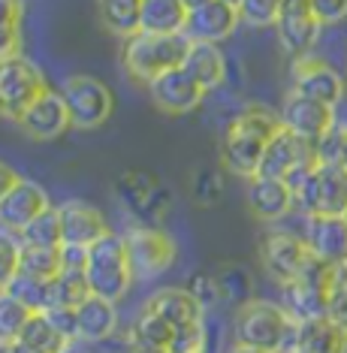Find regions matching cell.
I'll return each instance as SVG.
<instances>
[{
	"label": "cell",
	"mask_w": 347,
	"mask_h": 353,
	"mask_svg": "<svg viewBox=\"0 0 347 353\" xmlns=\"http://www.w3.org/2000/svg\"><path fill=\"white\" fill-rule=\"evenodd\" d=\"M19 239H21V245H30V248H61L63 236H61L58 208L52 205V208H46L43 214H37V218L19 232Z\"/></svg>",
	"instance_id": "obj_32"
},
{
	"label": "cell",
	"mask_w": 347,
	"mask_h": 353,
	"mask_svg": "<svg viewBox=\"0 0 347 353\" xmlns=\"http://www.w3.org/2000/svg\"><path fill=\"white\" fill-rule=\"evenodd\" d=\"M21 28V3L19 0H0V30Z\"/></svg>",
	"instance_id": "obj_49"
},
{
	"label": "cell",
	"mask_w": 347,
	"mask_h": 353,
	"mask_svg": "<svg viewBox=\"0 0 347 353\" xmlns=\"http://www.w3.org/2000/svg\"><path fill=\"white\" fill-rule=\"evenodd\" d=\"M76 320H79V341L97 344V341H106L115 335L118 308H115V302H109V299L88 296V299L76 308Z\"/></svg>",
	"instance_id": "obj_23"
},
{
	"label": "cell",
	"mask_w": 347,
	"mask_h": 353,
	"mask_svg": "<svg viewBox=\"0 0 347 353\" xmlns=\"http://www.w3.org/2000/svg\"><path fill=\"white\" fill-rule=\"evenodd\" d=\"M299 353H347V332L329 317L296 323V347Z\"/></svg>",
	"instance_id": "obj_24"
},
{
	"label": "cell",
	"mask_w": 347,
	"mask_h": 353,
	"mask_svg": "<svg viewBox=\"0 0 347 353\" xmlns=\"http://www.w3.org/2000/svg\"><path fill=\"white\" fill-rule=\"evenodd\" d=\"M46 208H52L46 190L39 188L37 181L21 179L12 190H6V194L0 196V227L19 236V232L28 227L37 214H43Z\"/></svg>",
	"instance_id": "obj_16"
},
{
	"label": "cell",
	"mask_w": 347,
	"mask_h": 353,
	"mask_svg": "<svg viewBox=\"0 0 347 353\" xmlns=\"http://www.w3.org/2000/svg\"><path fill=\"white\" fill-rule=\"evenodd\" d=\"M19 260H21V239L0 227V290L19 275Z\"/></svg>",
	"instance_id": "obj_38"
},
{
	"label": "cell",
	"mask_w": 347,
	"mask_h": 353,
	"mask_svg": "<svg viewBox=\"0 0 347 353\" xmlns=\"http://www.w3.org/2000/svg\"><path fill=\"white\" fill-rule=\"evenodd\" d=\"M314 154H317V163L344 166L347 170V121H335L329 127L324 139L314 142Z\"/></svg>",
	"instance_id": "obj_33"
},
{
	"label": "cell",
	"mask_w": 347,
	"mask_h": 353,
	"mask_svg": "<svg viewBox=\"0 0 347 353\" xmlns=\"http://www.w3.org/2000/svg\"><path fill=\"white\" fill-rule=\"evenodd\" d=\"M260 260H263V269L269 272L278 284H290V281H299L305 272L314 266L317 256L311 254L305 236H293V232H284V230H272L263 236L260 242Z\"/></svg>",
	"instance_id": "obj_9"
},
{
	"label": "cell",
	"mask_w": 347,
	"mask_h": 353,
	"mask_svg": "<svg viewBox=\"0 0 347 353\" xmlns=\"http://www.w3.org/2000/svg\"><path fill=\"white\" fill-rule=\"evenodd\" d=\"M115 190L121 196L124 208L139 218L145 227H157V221L166 218L169 205H172V196H169L166 184L155 179L151 172H124L115 181Z\"/></svg>",
	"instance_id": "obj_10"
},
{
	"label": "cell",
	"mask_w": 347,
	"mask_h": 353,
	"mask_svg": "<svg viewBox=\"0 0 347 353\" xmlns=\"http://www.w3.org/2000/svg\"><path fill=\"white\" fill-rule=\"evenodd\" d=\"M19 272L39 281H52L63 272L61 263V248H30L21 245V260H19Z\"/></svg>",
	"instance_id": "obj_31"
},
{
	"label": "cell",
	"mask_w": 347,
	"mask_h": 353,
	"mask_svg": "<svg viewBox=\"0 0 347 353\" xmlns=\"http://www.w3.org/2000/svg\"><path fill=\"white\" fill-rule=\"evenodd\" d=\"M3 290L10 296H15V299L30 311H46L48 308V281H39V278H30V275H21L19 272Z\"/></svg>",
	"instance_id": "obj_35"
},
{
	"label": "cell",
	"mask_w": 347,
	"mask_h": 353,
	"mask_svg": "<svg viewBox=\"0 0 347 353\" xmlns=\"http://www.w3.org/2000/svg\"><path fill=\"white\" fill-rule=\"evenodd\" d=\"M239 10L224 0H208L206 6L188 12V25H184V37L190 43H224L239 25Z\"/></svg>",
	"instance_id": "obj_19"
},
{
	"label": "cell",
	"mask_w": 347,
	"mask_h": 353,
	"mask_svg": "<svg viewBox=\"0 0 347 353\" xmlns=\"http://www.w3.org/2000/svg\"><path fill=\"white\" fill-rule=\"evenodd\" d=\"M320 21L314 12H305V15H278L275 21V30H278V39L281 46L293 54V58H302V54H311L314 43L320 37Z\"/></svg>",
	"instance_id": "obj_26"
},
{
	"label": "cell",
	"mask_w": 347,
	"mask_h": 353,
	"mask_svg": "<svg viewBox=\"0 0 347 353\" xmlns=\"http://www.w3.org/2000/svg\"><path fill=\"white\" fill-rule=\"evenodd\" d=\"M19 127L24 136H30V139L37 142H52L58 139V136L67 130L70 124V112H67V103H63V97L58 91H48L39 97L34 106H30L24 115L19 118Z\"/></svg>",
	"instance_id": "obj_18"
},
{
	"label": "cell",
	"mask_w": 347,
	"mask_h": 353,
	"mask_svg": "<svg viewBox=\"0 0 347 353\" xmlns=\"http://www.w3.org/2000/svg\"><path fill=\"white\" fill-rule=\"evenodd\" d=\"M281 115L266 106H248L227 124L221 136V166L239 179H254L260 172L263 151L281 130Z\"/></svg>",
	"instance_id": "obj_1"
},
{
	"label": "cell",
	"mask_w": 347,
	"mask_h": 353,
	"mask_svg": "<svg viewBox=\"0 0 347 353\" xmlns=\"http://www.w3.org/2000/svg\"><path fill=\"white\" fill-rule=\"evenodd\" d=\"M217 278V287H221V299L227 302H251V293H254V281H251V272L241 269V266H224L221 272H215Z\"/></svg>",
	"instance_id": "obj_34"
},
{
	"label": "cell",
	"mask_w": 347,
	"mask_h": 353,
	"mask_svg": "<svg viewBox=\"0 0 347 353\" xmlns=\"http://www.w3.org/2000/svg\"><path fill=\"white\" fill-rule=\"evenodd\" d=\"M145 308L155 311L157 317H163L172 329L193 326L203 320V305L193 299V293L188 287H163L145 302Z\"/></svg>",
	"instance_id": "obj_22"
},
{
	"label": "cell",
	"mask_w": 347,
	"mask_h": 353,
	"mask_svg": "<svg viewBox=\"0 0 347 353\" xmlns=\"http://www.w3.org/2000/svg\"><path fill=\"white\" fill-rule=\"evenodd\" d=\"M281 0H241L239 19L251 28H275Z\"/></svg>",
	"instance_id": "obj_39"
},
{
	"label": "cell",
	"mask_w": 347,
	"mask_h": 353,
	"mask_svg": "<svg viewBox=\"0 0 347 353\" xmlns=\"http://www.w3.org/2000/svg\"><path fill=\"white\" fill-rule=\"evenodd\" d=\"M311 160H317L314 154V145L308 142H302L296 133H290L287 127H281V130L269 139V145L263 151V160H260V172L263 179H281L287 181L290 175H293L299 166L311 163Z\"/></svg>",
	"instance_id": "obj_14"
},
{
	"label": "cell",
	"mask_w": 347,
	"mask_h": 353,
	"mask_svg": "<svg viewBox=\"0 0 347 353\" xmlns=\"http://www.w3.org/2000/svg\"><path fill=\"white\" fill-rule=\"evenodd\" d=\"M305 242L317 260L329 266L347 263V221L344 214H308L305 221Z\"/></svg>",
	"instance_id": "obj_15"
},
{
	"label": "cell",
	"mask_w": 347,
	"mask_h": 353,
	"mask_svg": "<svg viewBox=\"0 0 347 353\" xmlns=\"http://www.w3.org/2000/svg\"><path fill=\"white\" fill-rule=\"evenodd\" d=\"M148 94L155 100V106L166 115H188L203 103L206 97V88L193 79L188 70H169V73L157 76L155 82L148 85Z\"/></svg>",
	"instance_id": "obj_13"
},
{
	"label": "cell",
	"mask_w": 347,
	"mask_h": 353,
	"mask_svg": "<svg viewBox=\"0 0 347 353\" xmlns=\"http://www.w3.org/2000/svg\"><path fill=\"white\" fill-rule=\"evenodd\" d=\"M124 245H127V256H130L133 278L139 281L163 275L175 263V256H179L175 239L169 232H163L160 227H145V223L124 232Z\"/></svg>",
	"instance_id": "obj_8"
},
{
	"label": "cell",
	"mask_w": 347,
	"mask_h": 353,
	"mask_svg": "<svg viewBox=\"0 0 347 353\" xmlns=\"http://www.w3.org/2000/svg\"><path fill=\"white\" fill-rule=\"evenodd\" d=\"M121 353H169L166 347H157V344L139 339L136 332H127L124 335V344H121Z\"/></svg>",
	"instance_id": "obj_48"
},
{
	"label": "cell",
	"mask_w": 347,
	"mask_h": 353,
	"mask_svg": "<svg viewBox=\"0 0 347 353\" xmlns=\"http://www.w3.org/2000/svg\"><path fill=\"white\" fill-rule=\"evenodd\" d=\"M230 353H272V350H257V347H245V344H236Z\"/></svg>",
	"instance_id": "obj_53"
},
{
	"label": "cell",
	"mask_w": 347,
	"mask_h": 353,
	"mask_svg": "<svg viewBox=\"0 0 347 353\" xmlns=\"http://www.w3.org/2000/svg\"><path fill=\"white\" fill-rule=\"evenodd\" d=\"M61 263H63V272H85V266H88V248L61 245Z\"/></svg>",
	"instance_id": "obj_46"
},
{
	"label": "cell",
	"mask_w": 347,
	"mask_h": 353,
	"mask_svg": "<svg viewBox=\"0 0 347 353\" xmlns=\"http://www.w3.org/2000/svg\"><path fill=\"white\" fill-rule=\"evenodd\" d=\"M224 3H230V6H236V10H239V6H241V0H224Z\"/></svg>",
	"instance_id": "obj_56"
},
{
	"label": "cell",
	"mask_w": 347,
	"mask_h": 353,
	"mask_svg": "<svg viewBox=\"0 0 347 353\" xmlns=\"http://www.w3.org/2000/svg\"><path fill=\"white\" fill-rule=\"evenodd\" d=\"M85 278H88V287H91V296H100V299H109V302L124 299L130 284L136 281L130 269V256H127L124 236L106 232V236L97 239L88 248Z\"/></svg>",
	"instance_id": "obj_4"
},
{
	"label": "cell",
	"mask_w": 347,
	"mask_h": 353,
	"mask_svg": "<svg viewBox=\"0 0 347 353\" xmlns=\"http://www.w3.org/2000/svg\"><path fill=\"white\" fill-rule=\"evenodd\" d=\"M0 353H12V341H0Z\"/></svg>",
	"instance_id": "obj_55"
},
{
	"label": "cell",
	"mask_w": 347,
	"mask_h": 353,
	"mask_svg": "<svg viewBox=\"0 0 347 353\" xmlns=\"http://www.w3.org/2000/svg\"><path fill=\"white\" fill-rule=\"evenodd\" d=\"M188 6L181 0H142V34H184Z\"/></svg>",
	"instance_id": "obj_27"
},
{
	"label": "cell",
	"mask_w": 347,
	"mask_h": 353,
	"mask_svg": "<svg viewBox=\"0 0 347 353\" xmlns=\"http://www.w3.org/2000/svg\"><path fill=\"white\" fill-rule=\"evenodd\" d=\"M58 214H61L63 245L91 248L97 239H103L106 232H112L100 208L91 205V203H82V199H67V203H61Z\"/></svg>",
	"instance_id": "obj_17"
},
{
	"label": "cell",
	"mask_w": 347,
	"mask_h": 353,
	"mask_svg": "<svg viewBox=\"0 0 347 353\" xmlns=\"http://www.w3.org/2000/svg\"><path fill=\"white\" fill-rule=\"evenodd\" d=\"M21 52V28H3L0 30V61L19 58Z\"/></svg>",
	"instance_id": "obj_47"
},
{
	"label": "cell",
	"mask_w": 347,
	"mask_h": 353,
	"mask_svg": "<svg viewBox=\"0 0 347 353\" xmlns=\"http://www.w3.org/2000/svg\"><path fill=\"white\" fill-rule=\"evenodd\" d=\"M130 332H136V335H139V339L151 341V344H157V347H166V350H169V344H172V335H175V329L169 326L163 317H157L155 311L142 308V314L133 320Z\"/></svg>",
	"instance_id": "obj_37"
},
{
	"label": "cell",
	"mask_w": 347,
	"mask_h": 353,
	"mask_svg": "<svg viewBox=\"0 0 347 353\" xmlns=\"http://www.w3.org/2000/svg\"><path fill=\"white\" fill-rule=\"evenodd\" d=\"M188 290L193 293V299L203 305V311L212 308L215 302H221V287H217V278L208 275V272H199V275H193L190 284H188Z\"/></svg>",
	"instance_id": "obj_42"
},
{
	"label": "cell",
	"mask_w": 347,
	"mask_h": 353,
	"mask_svg": "<svg viewBox=\"0 0 347 353\" xmlns=\"http://www.w3.org/2000/svg\"><path fill=\"white\" fill-rule=\"evenodd\" d=\"M293 91L335 109L344 97V79L333 63H326L324 58L302 54V58L293 61Z\"/></svg>",
	"instance_id": "obj_11"
},
{
	"label": "cell",
	"mask_w": 347,
	"mask_h": 353,
	"mask_svg": "<svg viewBox=\"0 0 347 353\" xmlns=\"http://www.w3.org/2000/svg\"><path fill=\"white\" fill-rule=\"evenodd\" d=\"M224 194V179L217 170H199L190 179V196L199 205H215Z\"/></svg>",
	"instance_id": "obj_40"
},
{
	"label": "cell",
	"mask_w": 347,
	"mask_h": 353,
	"mask_svg": "<svg viewBox=\"0 0 347 353\" xmlns=\"http://www.w3.org/2000/svg\"><path fill=\"white\" fill-rule=\"evenodd\" d=\"M190 39L184 34H133L121 46V63L133 82L151 85L157 76L179 70L188 58Z\"/></svg>",
	"instance_id": "obj_3"
},
{
	"label": "cell",
	"mask_w": 347,
	"mask_h": 353,
	"mask_svg": "<svg viewBox=\"0 0 347 353\" xmlns=\"http://www.w3.org/2000/svg\"><path fill=\"white\" fill-rule=\"evenodd\" d=\"M326 317L338 323L347 332V284L344 287H335L333 293H329V308H326Z\"/></svg>",
	"instance_id": "obj_45"
},
{
	"label": "cell",
	"mask_w": 347,
	"mask_h": 353,
	"mask_svg": "<svg viewBox=\"0 0 347 353\" xmlns=\"http://www.w3.org/2000/svg\"><path fill=\"white\" fill-rule=\"evenodd\" d=\"M296 205L305 214H344L347 212V170L317 163L293 190Z\"/></svg>",
	"instance_id": "obj_6"
},
{
	"label": "cell",
	"mask_w": 347,
	"mask_h": 353,
	"mask_svg": "<svg viewBox=\"0 0 347 353\" xmlns=\"http://www.w3.org/2000/svg\"><path fill=\"white\" fill-rule=\"evenodd\" d=\"M97 10H100V21L115 37L127 39V37L139 34V28H142V0H97Z\"/></svg>",
	"instance_id": "obj_28"
},
{
	"label": "cell",
	"mask_w": 347,
	"mask_h": 353,
	"mask_svg": "<svg viewBox=\"0 0 347 353\" xmlns=\"http://www.w3.org/2000/svg\"><path fill=\"white\" fill-rule=\"evenodd\" d=\"M61 353H91V350L85 347V341H70V344H67V347H63Z\"/></svg>",
	"instance_id": "obj_51"
},
{
	"label": "cell",
	"mask_w": 347,
	"mask_h": 353,
	"mask_svg": "<svg viewBox=\"0 0 347 353\" xmlns=\"http://www.w3.org/2000/svg\"><path fill=\"white\" fill-rule=\"evenodd\" d=\"M88 296L91 287L85 272H61L58 278L48 281V308H79Z\"/></svg>",
	"instance_id": "obj_29"
},
{
	"label": "cell",
	"mask_w": 347,
	"mask_h": 353,
	"mask_svg": "<svg viewBox=\"0 0 347 353\" xmlns=\"http://www.w3.org/2000/svg\"><path fill=\"white\" fill-rule=\"evenodd\" d=\"M19 181H21V175L15 172L12 166H6L3 160H0V196H3L6 190H12V188H15V184H19Z\"/></svg>",
	"instance_id": "obj_50"
},
{
	"label": "cell",
	"mask_w": 347,
	"mask_h": 353,
	"mask_svg": "<svg viewBox=\"0 0 347 353\" xmlns=\"http://www.w3.org/2000/svg\"><path fill=\"white\" fill-rule=\"evenodd\" d=\"M248 208L257 221H281L293 212L296 196L290 190L287 181L281 179H263V175H254L248 179Z\"/></svg>",
	"instance_id": "obj_20"
},
{
	"label": "cell",
	"mask_w": 347,
	"mask_h": 353,
	"mask_svg": "<svg viewBox=\"0 0 347 353\" xmlns=\"http://www.w3.org/2000/svg\"><path fill=\"white\" fill-rule=\"evenodd\" d=\"M293 353H299V350H293Z\"/></svg>",
	"instance_id": "obj_58"
},
{
	"label": "cell",
	"mask_w": 347,
	"mask_h": 353,
	"mask_svg": "<svg viewBox=\"0 0 347 353\" xmlns=\"http://www.w3.org/2000/svg\"><path fill=\"white\" fill-rule=\"evenodd\" d=\"M169 353H208V335H206V323L193 326H181L175 329L172 344H169Z\"/></svg>",
	"instance_id": "obj_41"
},
{
	"label": "cell",
	"mask_w": 347,
	"mask_h": 353,
	"mask_svg": "<svg viewBox=\"0 0 347 353\" xmlns=\"http://www.w3.org/2000/svg\"><path fill=\"white\" fill-rule=\"evenodd\" d=\"M281 308L290 314L293 323H308V320L326 317L329 308V290L324 284H314V281H290L281 284Z\"/></svg>",
	"instance_id": "obj_21"
},
{
	"label": "cell",
	"mask_w": 347,
	"mask_h": 353,
	"mask_svg": "<svg viewBox=\"0 0 347 353\" xmlns=\"http://www.w3.org/2000/svg\"><path fill=\"white\" fill-rule=\"evenodd\" d=\"M344 221H347V212H344Z\"/></svg>",
	"instance_id": "obj_57"
},
{
	"label": "cell",
	"mask_w": 347,
	"mask_h": 353,
	"mask_svg": "<svg viewBox=\"0 0 347 353\" xmlns=\"http://www.w3.org/2000/svg\"><path fill=\"white\" fill-rule=\"evenodd\" d=\"M30 314H34V311L24 308L15 296L0 290V341H15L19 339L24 323L30 320Z\"/></svg>",
	"instance_id": "obj_36"
},
{
	"label": "cell",
	"mask_w": 347,
	"mask_h": 353,
	"mask_svg": "<svg viewBox=\"0 0 347 353\" xmlns=\"http://www.w3.org/2000/svg\"><path fill=\"white\" fill-rule=\"evenodd\" d=\"M12 353H39V350H34L30 344H24V341L15 339V341H12Z\"/></svg>",
	"instance_id": "obj_52"
},
{
	"label": "cell",
	"mask_w": 347,
	"mask_h": 353,
	"mask_svg": "<svg viewBox=\"0 0 347 353\" xmlns=\"http://www.w3.org/2000/svg\"><path fill=\"white\" fill-rule=\"evenodd\" d=\"M46 91L48 82L37 70V63H30L21 54L10 61H0V115L3 118L19 121Z\"/></svg>",
	"instance_id": "obj_5"
},
{
	"label": "cell",
	"mask_w": 347,
	"mask_h": 353,
	"mask_svg": "<svg viewBox=\"0 0 347 353\" xmlns=\"http://www.w3.org/2000/svg\"><path fill=\"white\" fill-rule=\"evenodd\" d=\"M236 344L272 353H293L296 347V323L278 302L251 299L239 305L236 320H232Z\"/></svg>",
	"instance_id": "obj_2"
},
{
	"label": "cell",
	"mask_w": 347,
	"mask_h": 353,
	"mask_svg": "<svg viewBox=\"0 0 347 353\" xmlns=\"http://www.w3.org/2000/svg\"><path fill=\"white\" fill-rule=\"evenodd\" d=\"M311 10L320 25H341V21H347V0H311Z\"/></svg>",
	"instance_id": "obj_44"
},
{
	"label": "cell",
	"mask_w": 347,
	"mask_h": 353,
	"mask_svg": "<svg viewBox=\"0 0 347 353\" xmlns=\"http://www.w3.org/2000/svg\"><path fill=\"white\" fill-rule=\"evenodd\" d=\"M19 341L30 344V347L39 350V353H61V350L70 344V341L58 332V329L52 326V320H48L43 311H34V314H30V320L24 323L21 335H19Z\"/></svg>",
	"instance_id": "obj_30"
},
{
	"label": "cell",
	"mask_w": 347,
	"mask_h": 353,
	"mask_svg": "<svg viewBox=\"0 0 347 353\" xmlns=\"http://www.w3.org/2000/svg\"><path fill=\"white\" fill-rule=\"evenodd\" d=\"M181 3L188 6V12H190V10H197V6H206L208 0H181Z\"/></svg>",
	"instance_id": "obj_54"
},
{
	"label": "cell",
	"mask_w": 347,
	"mask_h": 353,
	"mask_svg": "<svg viewBox=\"0 0 347 353\" xmlns=\"http://www.w3.org/2000/svg\"><path fill=\"white\" fill-rule=\"evenodd\" d=\"M61 97L67 103L70 124L76 130H97V127H103L112 115V106H115L112 91L94 76H70L61 88Z\"/></svg>",
	"instance_id": "obj_7"
},
{
	"label": "cell",
	"mask_w": 347,
	"mask_h": 353,
	"mask_svg": "<svg viewBox=\"0 0 347 353\" xmlns=\"http://www.w3.org/2000/svg\"><path fill=\"white\" fill-rule=\"evenodd\" d=\"M181 67L206 88V94L221 88L224 79H227V58H224L221 46L215 43H190L188 58H184Z\"/></svg>",
	"instance_id": "obj_25"
},
{
	"label": "cell",
	"mask_w": 347,
	"mask_h": 353,
	"mask_svg": "<svg viewBox=\"0 0 347 353\" xmlns=\"http://www.w3.org/2000/svg\"><path fill=\"white\" fill-rule=\"evenodd\" d=\"M281 124H284L290 133L299 136L302 142L314 145V142L324 139V133L335 124V109L320 100H311V97H302V94L290 91L284 100V109H281Z\"/></svg>",
	"instance_id": "obj_12"
},
{
	"label": "cell",
	"mask_w": 347,
	"mask_h": 353,
	"mask_svg": "<svg viewBox=\"0 0 347 353\" xmlns=\"http://www.w3.org/2000/svg\"><path fill=\"white\" fill-rule=\"evenodd\" d=\"M43 314L52 320V326L58 329L67 341H79V320H76V308H46Z\"/></svg>",
	"instance_id": "obj_43"
}]
</instances>
